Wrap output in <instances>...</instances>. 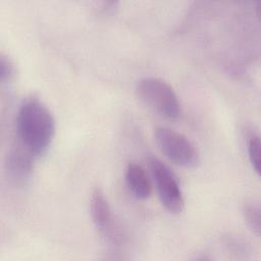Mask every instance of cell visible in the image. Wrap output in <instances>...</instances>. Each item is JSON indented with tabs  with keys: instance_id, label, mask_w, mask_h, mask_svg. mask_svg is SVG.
Returning <instances> with one entry per match:
<instances>
[{
	"instance_id": "cell-9",
	"label": "cell",
	"mask_w": 261,
	"mask_h": 261,
	"mask_svg": "<svg viewBox=\"0 0 261 261\" xmlns=\"http://www.w3.org/2000/svg\"><path fill=\"white\" fill-rule=\"evenodd\" d=\"M261 143L260 136L257 132L249 133L247 137V152L249 161L254 169V171L259 175L260 174V154H261Z\"/></svg>"
},
{
	"instance_id": "cell-3",
	"label": "cell",
	"mask_w": 261,
	"mask_h": 261,
	"mask_svg": "<svg viewBox=\"0 0 261 261\" xmlns=\"http://www.w3.org/2000/svg\"><path fill=\"white\" fill-rule=\"evenodd\" d=\"M154 136L160 150L175 164L193 168L200 163L198 149L181 133L167 126H157Z\"/></svg>"
},
{
	"instance_id": "cell-11",
	"label": "cell",
	"mask_w": 261,
	"mask_h": 261,
	"mask_svg": "<svg viewBox=\"0 0 261 261\" xmlns=\"http://www.w3.org/2000/svg\"><path fill=\"white\" fill-rule=\"evenodd\" d=\"M224 244L227 247V249L232 252V254L244 256V257L246 254H248L247 244L244 241L237 239L236 237H231V236L226 237Z\"/></svg>"
},
{
	"instance_id": "cell-2",
	"label": "cell",
	"mask_w": 261,
	"mask_h": 261,
	"mask_svg": "<svg viewBox=\"0 0 261 261\" xmlns=\"http://www.w3.org/2000/svg\"><path fill=\"white\" fill-rule=\"evenodd\" d=\"M136 93L144 104L166 118L176 119L181 114V104L177 94L160 77L140 79L136 85Z\"/></svg>"
},
{
	"instance_id": "cell-1",
	"label": "cell",
	"mask_w": 261,
	"mask_h": 261,
	"mask_svg": "<svg viewBox=\"0 0 261 261\" xmlns=\"http://www.w3.org/2000/svg\"><path fill=\"white\" fill-rule=\"evenodd\" d=\"M16 133L19 144L35 157L44 155L55 135V119L47 105L32 96L24 99L16 113Z\"/></svg>"
},
{
	"instance_id": "cell-7",
	"label": "cell",
	"mask_w": 261,
	"mask_h": 261,
	"mask_svg": "<svg viewBox=\"0 0 261 261\" xmlns=\"http://www.w3.org/2000/svg\"><path fill=\"white\" fill-rule=\"evenodd\" d=\"M125 181L132 194L141 200L148 199L152 193V185L146 169L136 163L129 162L125 168Z\"/></svg>"
},
{
	"instance_id": "cell-6",
	"label": "cell",
	"mask_w": 261,
	"mask_h": 261,
	"mask_svg": "<svg viewBox=\"0 0 261 261\" xmlns=\"http://www.w3.org/2000/svg\"><path fill=\"white\" fill-rule=\"evenodd\" d=\"M34 158L35 156L20 144L17 147L11 148L5 161L8 177L16 184L25 182L32 174Z\"/></svg>"
},
{
	"instance_id": "cell-5",
	"label": "cell",
	"mask_w": 261,
	"mask_h": 261,
	"mask_svg": "<svg viewBox=\"0 0 261 261\" xmlns=\"http://www.w3.org/2000/svg\"><path fill=\"white\" fill-rule=\"evenodd\" d=\"M90 213L96 228L108 241L116 243L120 240L118 230H115L113 215L104 192L100 188H95L92 191L90 198Z\"/></svg>"
},
{
	"instance_id": "cell-4",
	"label": "cell",
	"mask_w": 261,
	"mask_h": 261,
	"mask_svg": "<svg viewBox=\"0 0 261 261\" xmlns=\"http://www.w3.org/2000/svg\"><path fill=\"white\" fill-rule=\"evenodd\" d=\"M148 162L161 204L170 213L181 212L185 206V199L174 172L167 164L155 156L149 157Z\"/></svg>"
},
{
	"instance_id": "cell-10",
	"label": "cell",
	"mask_w": 261,
	"mask_h": 261,
	"mask_svg": "<svg viewBox=\"0 0 261 261\" xmlns=\"http://www.w3.org/2000/svg\"><path fill=\"white\" fill-rule=\"evenodd\" d=\"M15 74V67L13 61L5 55L1 53L0 56V80L2 83H7L12 80Z\"/></svg>"
},
{
	"instance_id": "cell-8",
	"label": "cell",
	"mask_w": 261,
	"mask_h": 261,
	"mask_svg": "<svg viewBox=\"0 0 261 261\" xmlns=\"http://www.w3.org/2000/svg\"><path fill=\"white\" fill-rule=\"evenodd\" d=\"M242 213L250 230L256 236L261 231V207L259 201L250 199L243 203Z\"/></svg>"
}]
</instances>
